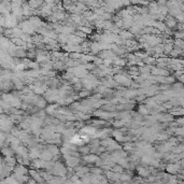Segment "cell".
Wrapping results in <instances>:
<instances>
[{
	"mask_svg": "<svg viewBox=\"0 0 184 184\" xmlns=\"http://www.w3.org/2000/svg\"><path fill=\"white\" fill-rule=\"evenodd\" d=\"M83 131H85V133L87 135H94L96 133V129L93 128V127H85V128L83 129Z\"/></svg>",
	"mask_w": 184,
	"mask_h": 184,
	"instance_id": "3957f363",
	"label": "cell"
},
{
	"mask_svg": "<svg viewBox=\"0 0 184 184\" xmlns=\"http://www.w3.org/2000/svg\"><path fill=\"white\" fill-rule=\"evenodd\" d=\"M7 163H8V165L10 164V165H13V164L15 163V159L14 158H12V157H7Z\"/></svg>",
	"mask_w": 184,
	"mask_h": 184,
	"instance_id": "8992f818",
	"label": "cell"
},
{
	"mask_svg": "<svg viewBox=\"0 0 184 184\" xmlns=\"http://www.w3.org/2000/svg\"><path fill=\"white\" fill-rule=\"evenodd\" d=\"M121 36H122V38H124V39H130L133 37V34L129 32V31L124 30V31H121Z\"/></svg>",
	"mask_w": 184,
	"mask_h": 184,
	"instance_id": "277c9868",
	"label": "cell"
},
{
	"mask_svg": "<svg viewBox=\"0 0 184 184\" xmlns=\"http://www.w3.org/2000/svg\"><path fill=\"white\" fill-rule=\"evenodd\" d=\"M96 159H97V157H96V156H94V155L85 156V160H86V162H88V163H94V162H96Z\"/></svg>",
	"mask_w": 184,
	"mask_h": 184,
	"instance_id": "5b68a950",
	"label": "cell"
},
{
	"mask_svg": "<svg viewBox=\"0 0 184 184\" xmlns=\"http://www.w3.org/2000/svg\"><path fill=\"white\" fill-rule=\"evenodd\" d=\"M29 22L36 27V28H39V27L43 26V22L41 21V18L38 16H36V15H31V16L29 17Z\"/></svg>",
	"mask_w": 184,
	"mask_h": 184,
	"instance_id": "6da1fadb",
	"label": "cell"
},
{
	"mask_svg": "<svg viewBox=\"0 0 184 184\" xmlns=\"http://www.w3.org/2000/svg\"><path fill=\"white\" fill-rule=\"evenodd\" d=\"M171 49H172L171 45H167V47H166V51L169 52V51H170V50H171Z\"/></svg>",
	"mask_w": 184,
	"mask_h": 184,
	"instance_id": "52a82bcc",
	"label": "cell"
},
{
	"mask_svg": "<svg viewBox=\"0 0 184 184\" xmlns=\"http://www.w3.org/2000/svg\"><path fill=\"white\" fill-rule=\"evenodd\" d=\"M115 80L119 82V83H125V84H128V82H126V81H128V79L123 77V75H117V77L115 78Z\"/></svg>",
	"mask_w": 184,
	"mask_h": 184,
	"instance_id": "7a4b0ae2",
	"label": "cell"
}]
</instances>
